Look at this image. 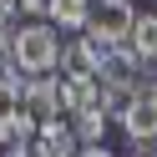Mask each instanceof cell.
<instances>
[{
  "label": "cell",
  "mask_w": 157,
  "mask_h": 157,
  "mask_svg": "<svg viewBox=\"0 0 157 157\" xmlns=\"http://www.w3.org/2000/svg\"><path fill=\"white\" fill-rule=\"evenodd\" d=\"M21 10L31 15V21H46V10H51V0H21Z\"/></svg>",
  "instance_id": "obj_10"
},
{
  "label": "cell",
  "mask_w": 157,
  "mask_h": 157,
  "mask_svg": "<svg viewBox=\"0 0 157 157\" xmlns=\"http://www.w3.org/2000/svg\"><path fill=\"white\" fill-rule=\"evenodd\" d=\"M36 132H41V117L31 112V106H5V117H0V147L10 152V147H31Z\"/></svg>",
  "instance_id": "obj_5"
},
{
  "label": "cell",
  "mask_w": 157,
  "mask_h": 157,
  "mask_svg": "<svg viewBox=\"0 0 157 157\" xmlns=\"http://www.w3.org/2000/svg\"><path fill=\"white\" fill-rule=\"evenodd\" d=\"M137 25V5L132 0H96L91 21H86V36H96L101 46H127Z\"/></svg>",
  "instance_id": "obj_2"
},
{
  "label": "cell",
  "mask_w": 157,
  "mask_h": 157,
  "mask_svg": "<svg viewBox=\"0 0 157 157\" xmlns=\"http://www.w3.org/2000/svg\"><path fill=\"white\" fill-rule=\"evenodd\" d=\"M117 122H122V132L132 137L137 147H142V142H157V106L147 101L142 91L122 101V112H117Z\"/></svg>",
  "instance_id": "obj_4"
},
{
  "label": "cell",
  "mask_w": 157,
  "mask_h": 157,
  "mask_svg": "<svg viewBox=\"0 0 157 157\" xmlns=\"http://www.w3.org/2000/svg\"><path fill=\"white\" fill-rule=\"evenodd\" d=\"M61 56H66V41L56 36L51 21H21V25H10V61H15V71H25V76H56Z\"/></svg>",
  "instance_id": "obj_1"
},
{
  "label": "cell",
  "mask_w": 157,
  "mask_h": 157,
  "mask_svg": "<svg viewBox=\"0 0 157 157\" xmlns=\"http://www.w3.org/2000/svg\"><path fill=\"white\" fill-rule=\"evenodd\" d=\"M91 5H96V0H51L46 21H51L56 31H71V36H81V31H86V21H91Z\"/></svg>",
  "instance_id": "obj_6"
},
{
  "label": "cell",
  "mask_w": 157,
  "mask_h": 157,
  "mask_svg": "<svg viewBox=\"0 0 157 157\" xmlns=\"http://www.w3.org/2000/svg\"><path fill=\"white\" fill-rule=\"evenodd\" d=\"M31 152L36 157H76L81 152V137H76V127L66 117H41V132H36Z\"/></svg>",
  "instance_id": "obj_3"
},
{
  "label": "cell",
  "mask_w": 157,
  "mask_h": 157,
  "mask_svg": "<svg viewBox=\"0 0 157 157\" xmlns=\"http://www.w3.org/2000/svg\"><path fill=\"white\" fill-rule=\"evenodd\" d=\"M71 127H76V137H81V147H91V142H106L112 112H106V106H86L81 117H71Z\"/></svg>",
  "instance_id": "obj_8"
},
{
  "label": "cell",
  "mask_w": 157,
  "mask_h": 157,
  "mask_svg": "<svg viewBox=\"0 0 157 157\" xmlns=\"http://www.w3.org/2000/svg\"><path fill=\"white\" fill-rule=\"evenodd\" d=\"M127 46H132V51L142 56L147 66L157 61V5H147V10H137V25H132V41H127Z\"/></svg>",
  "instance_id": "obj_7"
},
{
  "label": "cell",
  "mask_w": 157,
  "mask_h": 157,
  "mask_svg": "<svg viewBox=\"0 0 157 157\" xmlns=\"http://www.w3.org/2000/svg\"><path fill=\"white\" fill-rule=\"evenodd\" d=\"M0 157H5V147H0Z\"/></svg>",
  "instance_id": "obj_13"
},
{
  "label": "cell",
  "mask_w": 157,
  "mask_h": 157,
  "mask_svg": "<svg viewBox=\"0 0 157 157\" xmlns=\"http://www.w3.org/2000/svg\"><path fill=\"white\" fill-rule=\"evenodd\" d=\"M15 15H21V0H0V31H10V25H21Z\"/></svg>",
  "instance_id": "obj_9"
},
{
  "label": "cell",
  "mask_w": 157,
  "mask_h": 157,
  "mask_svg": "<svg viewBox=\"0 0 157 157\" xmlns=\"http://www.w3.org/2000/svg\"><path fill=\"white\" fill-rule=\"evenodd\" d=\"M76 157H117V152H112V147H106V142H91V147H81V152H76Z\"/></svg>",
  "instance_id": "obj_11"
},
{
  "label": "cell",
  "mask_w": 157,
  "mask_h": 157,
  "mask_svg": "<svg viewBox=\"0 0 157 157\" xmlns=\"http://www.w3.org/2000/svg\"><path fill=\"white\" fill-rule=\"evenodd\" d=\"M5 157H36V152H31V147H10Z\"/></svg>",
  "instance_id": "obj_12"
}]
</instances>
